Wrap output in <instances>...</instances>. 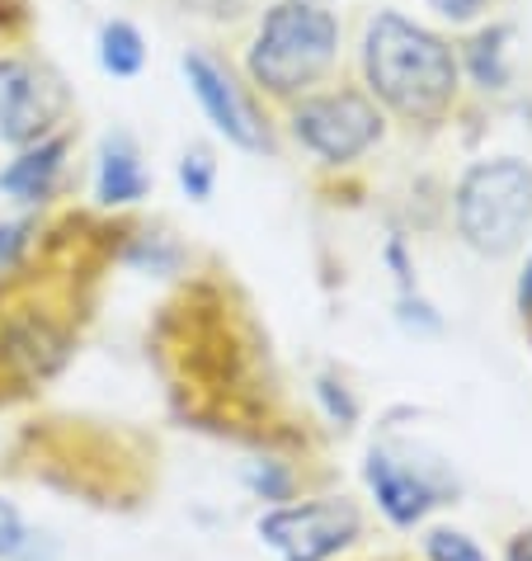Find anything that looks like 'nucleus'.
Here are the masks:
<instances>
[{
  "instance_id": "nucleus-1",
  "label": "nucleus",
  "mask_w": 532,
  "mask_h": 561,
  "mask_svg": "<svg viewBox=\"0 0 532 561\" xmlns=\"http://www.w3.org/2000/svg\"><path fill=\"white\" fill-rule=\"evenodd\" d=\"M363 71L378 95L410 118H433L458 90V61L448 43L401 14H378L363 38Z\"/></svg>"
},
{
  "instance_id": "nucleus-2",
  "label": "nucleus",
  "mask_w": 532,
  "mask_h": 561,
  "mask_svg": "<svg viewBox=\"0 0 532 561\" xmlns=\"http://www.w3.org/2000/svg\"><path fill=\"white\" fill-rule=\"evenodd\" d=\"M335 43L339 24L331 10H321L316 0H278L250 48V76L274 95H292L331 67Z\"/></svg>"
},
{
  "instance_id": "nucleus-3",
  "label": "nucleus",
  "mask_w": 532,
  "mask_h": 561,
  "mask_svg": "<svg viewBox=\"0 0 532 561\" xmlns=\"http://www.w3.org/2000/svg\"><path fill=\"white\" fill-rule=\"evenodd\" d=\"M532 222V170L523 161H481L458 184V227L472 251L505 255Z\"/></svg>"
},
{
  "instance_id": "nucleus-4",
  "label": "nucleus",
  "mask_w": 532,
  "mask_h": 561,
  "mask_svg": "<svg viewBox=\"0 0 532 561\" xmlns=\"http://www.w3.org/2000/svg\"><path fill=\"white\" fill-rule=\"evenodd\" d=\"M255 534L278 561H339L363 538V514H358L354 501H344V495L288 501V505L264 510Z\"/></svg>"
},
{
  "instance_id": "nucleus-5",
  "label": "nucleus",
  "mask_w": 532,
  "mask_h": 561,
  "mask_svg": "<svg viewBox=\"0 0 532 561\" xmlns=\"http://www.w3.org/2000/svg\"><path fill=\"white\" fill-rule=\"evenodd\" d=\"M292 133L307 151H316L321 161H354L382 137V118L363 95H311L302 100L292 118Z\"/></svg>"
},
{
  "instance_id": "nucleus-6",
  "label": "nucleus",
  "mask_w": 532,
  "mask_h": 561,
  "mask_svg": "<svg viewBox=\"0 0 532 561\" xmlns=\"http://www.w3.org/2000/svg\"><path fill=\"white\" fill-rule=\"evenodd\" d=\"M363 486L391 528H419L452 495L448 481H433L425 467H415L405 454H391V448H372L363 458Z\"/></svg>"
},
{
  "instance_id": "nucleus-7",
  "label": "nucleus",
  "mask_w": 532,
  "mask_h": 561,
  "mask_svg": "<svg viewBox=\"0 0 532 561\" xmlns=\"http://www.w3.org/2000/svg\"><path fill=\"white\" fill-rule=\"evenodd\" d=\"M184 76H189V90L194 100L203 104V114L212 118V128L236 142L245 151H259L269 137H264V123L255 118V108L241 95V85L231 81L227 67H217L208 53H184Z\"/></svg>"
},
{
  "instance_id": "nucleus-8",
  "label": "nucleus",
  "mask_w": 532,
  "mask_h": 561,
  "mask_svg": "<svg viewBox=\"0 0 532 561\" xmlns=\"http://www.w3.org/2000/svg\"><path fill=\"white\" fill-rule=\"evenodd\" d=\"M57 114V90L34 67L0 57V137L14 147L43 142Z\"/></svg>"
},
{
  "instance_id": "nucleus-9",
  "label": "nucleus",
  "mask_w": 532,
  "mask_h": 561,
  "mask_svg": "<svg viewBox=\"0 0 532 561\" xmlns=\"http://www.w3.org/2000/svg\"><path fill=\"white\" fill-rule=\"evenodd\" d=\"M61 156H67V137H43V142H34L20 161H10L5 175H0V194L20 198V204L48 198L57 170H61Z\"/></svg>"
},
{
  "instance_id": "nucleus-10",
  "label": "nucleus",
  "mask_w": 532,
  "mask_h": 561,
  "mask_svg": "<svg viewBox=\"0 0 532 561\" xmlns=\"http://www.w3.org/2000/svg\"><path fill=\"white\" fill-rule=\"evenodd\" d=\"M100 198L104 204H137L147 194V170H142V156H137L132 137L114 133L100 151Z\"/></svg>"
},
{
  "instance_id": "nucleus-11",
  "label": "nucleus",
  "mask_w": 532,
  "mask_h": 561,
  "mask_svg": "<svg viewBox=\"0 0 532 561\" xmlns=\"http://www.w3.org/2000/svg\"><path fill=\"white\" fill-rule=\"evenodd\" d=\"M147 61V48H142V34L128 24V20H114L100 28V67L108 76H137Z\"/></svg>"
},
{
  "instance_id": "nucleus-12",
  "label": "nucleus",
  "mask_w": 532,
  "mask_h": 561,
  "mask_svg": "<svg viewBox=\"0 0 532 561\" xmlns=\"http://www.w3.org/2000/svg\"><path fill=\"white\" fill-rule=\"evenodd\" d=\"M419 552H425V561H490L466 528L452 524H429L425 538H419Z\"/></svg>"
},
{
  "instance_id": "nucleus-13",
  "label": "nucleus",
  "mask_w": 532,
  "mask_h": 561,
  "mask_svg": "<svg viewBox=\"0 0 532 561\" xmlns=\"http://www.w3.org/2000/svg\"><path fill=\"white\" fill-rule=\"evenodd\" d=\"M34 548H38V534L24 524L20 505L0 495V561H28Z\"/></svg>"
},
{
  "instance_id": "nucleus-14",
  "label": "nucleus",
  "mask_w": 532,
  "mask_h": 561,
  "mask_svg": "<svg viewBox=\"0 0 532 561\" xmlns=\"http://www.w3.org/2000/svg\"><path fill=\"white\" fill-rule=\"evenodd\" d=\"M245 481H250V491L264 495V501H269V505H288V501H292V472H284V467H278V462L250 467Z\"/></svg>"
},
{
  "instance_id": "nucleus-15",
  "label": "nucleus",
  "mask_w": 532,
  "mask_h": 561,
  "mask_svg": "<svg viewBox=\"0 0 532 561\" xmlns=\"http://www.w3.org/2000/svg\"><path fill=\"white\" fill-rule=\"evenodd\" d=\"M180 184H184V194L203 204V198L212 194V156L208 151H189V156H184V161H180Z\"/></svg>"
},
{
  "instance_id": "nucleus-16",
  "label": "nucleus",
  "mask_w": 532,
  "mask_h": 561,
  "mask_svg": "<svg viewBox=\"0 0 532 561\" xmlns=\"http://www.w3.org/2000/svg\"><path fill=\"white\" fill-rule=\"evenodd\" d=\"M24 241H28V222H5V227H0V274L20 260Z\"/></svg>"
},
{
  "instance_id": "nucleus-17",
  "label": "nucleus",
  "mask_w": 532,
  "mask_h": 561,
  "mask_svg": "<svg viewBox=\"0 0 532 561\" xmlns=\"http://www.w3.org/2000/svg\"><path fill=\"white\" fill-rule=\"evenodd\" d=\"M321 397H325V401H331V411H335L339 420H354V415H358V407H354V397H349V392H344V387H339V382H331V378H321Z\"/></svg>"
},
{
  "instance_id": "nucleus-18",
  "label": "nucleus",
  "mask_w": 532,
  "mask_h": 561,
  "mask_svg": "<svg viewBox=\"0 0 532 561\" xmlns=\"http://www.w3.org/2000/svg\"><path fill=\"white\" fill-rule=\"evenodd\" d=\"M438 14H448V20H472V14L485 5V0H429Z\"/></svg>"
},
{
  "instance_id": "nucleus-19",
  "label": "nucleus",
  "mask_w": 532,
  "mask_h": 561,
  "mask_svg": "<svg viewBox=\"0 0 532 561\" xmlns=\"http://www.w3.org/2000/svg\"><path fill=\"white\" fill-rule=\"evenodd\" d=\"M505 561H532V528H519V534L505 542Z\"/></svg>"
},
{
  "instance_id": "nucleus-20",
  "label": "nucleus",
  "mask_w": 532,
  "mask_h": 561,
  "mask_svg": "<svg viewBox=\"0 0 532 561\" xmlns=\"http://www.w3.org/2000/svg\"><path fill=\"white\" fill-rule=\"evenodd\" d=\"M519 307L532 311V260H528V270H523V278H519Z\"/></svg>"
}]
</instances>
